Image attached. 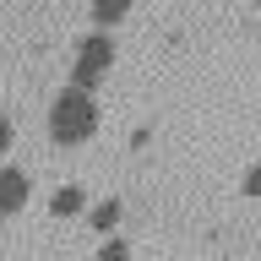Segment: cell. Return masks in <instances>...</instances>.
Returning <instances> with one entry per match:
<instances>
[{
  "label": "cell",
  "instance_id": "cell-4",
  "mask_svg": "<svg viewBox=\"0 0 261 261\" xmlns=\"http://www.w3.org/2000/svg\"><path fill=\"white\" fill-rule=\"evenodd\" d=\"M82 207H87V191H82V185H60V191L49 196V212H55V218H76Z\"/></svg>",
  "mask_w": 261,
  "mask_h": 261
},
{
  "label": "cell",
  "instance_id": "cell-2",
  "mask_svg": "<svg viewBox=\"0 0 261 261\" xmlns=\"http://www.w3.org/2000/svg\"><path fill=\"white\" fill-rule=\"evenodd\" d=\"M109 65H114V38L109 33H87L76 44V55H71V87L93 93L98 82L109 76Z\"/></svg>",
  "mask_w": 261,
  "mask_h": 261
},
{
  "label": "cell",
  "instance_id": "cell-6",
  "mask_svg": "<svg viewBox=\"0 0 261 261\" xmlns=\"http://www.w3.org/2000/svg\"><path fill=\"white\" fill-rule=\"evenodd\" d=\"M125 16H130V6H93V33L114 28V22H125Z\"/></svg>",
  "mask_w": 261,
  "mask_h": 261
},
{
  "label": "cell",
  "instance_id": "cell-8",
  "mask_svg": "<svg viewBox=\"0 0 261 261\" xmlns=\"http://www.w3.org/2000/svg\"><path fill=\"white\" fill-rule=\"evenodd\" d=\"M240 191L250 196V201H256V196H261V163H250V169H245V179H240Z\"/></svg>",
  "mask_w": 261,
  "mask_h": 261
},
{
  "label": "cell",
  "instance_id": "cell-5",
  "mask_svg": "<svg viewBox=\"0 0 261 261\" xmlns=\"http://www.w3.org/2000/svg\"><path fill=\"white\" fill-rule=\"evenodd\" d=\"M120 212H125V207H120V201L109 196V201H98V207L87 212V223H93L98 234H114V228H120Z\"/></svg>",
  "mask_w": 261,
  "mask_h": 261
},
{
  "label": "cell",
  "instance_id": "cell-3",
  "mask_svg": "<svg viewBox=\"0 0 261 261\" xmlns=\"http://www.w3.org/2000/svg\"><path fill=\"white\" fill-rule=\"evenodd\" d=\"M28 196H33V179L22 169H11V163H0V218H16L28 207Z\"/></svg>",
  "mask_w": 261,
  "mask_h": 261
},
{
  "label": "cell",
  "instance_id": "cell-7",
  "mask_svg": "<svg viewBox=\"0 0 261 261\" xmlns=\"http://www.w3.org/2000/svg\"><path fill=\"white\" fill-rule=\"evenodd\" d=\"M130 256V245L120 240V234H114V240H103V250H98V261H125Z\"/></svg>",
  "mask_w": 261,
  "mask_h": 261
},
{
  "label": "cell",
  "instance_id": "cell-9",
  "mask_svg": "<svg viewBox=\"0 0 261 261\" xmlns=\"http://www.w3.org/2000/svg\"><path fill=\"white\" fill-rule=\"evenodd\" d=\"M11 142H16V125H11V114L0 109V158H6V152H11Z\"/></svg>",
  "mask_w": 261,
  "mask_h": 261
},
{
  "label": "cell",
  "instance_id": "cell-1",
  "mask_svg": "<svg viewBox=\"0 0 261 261\" xmlns=\"http://www.w3.org/2000/svg\"><path fill=\"white\" fill-rule=\"evenodd\" d=\"M49 142H60V147H82V142H93V130H98V98L93 93H82V87H60V93L49 98Z\"/></svg>",
  "mask_w": 261,
  "mask_h": 261
}]
</instances>
